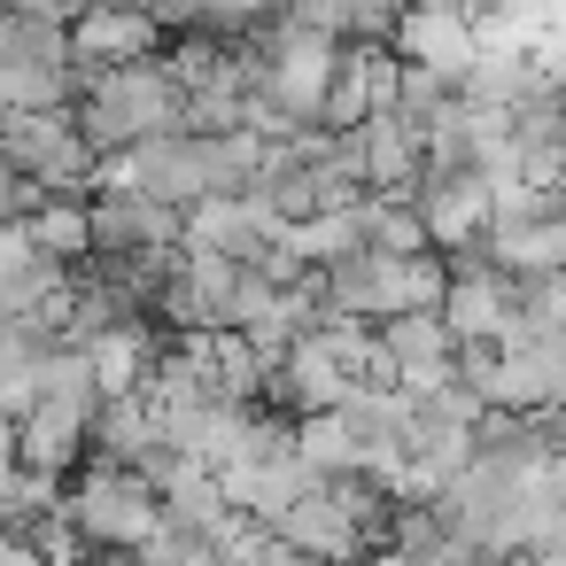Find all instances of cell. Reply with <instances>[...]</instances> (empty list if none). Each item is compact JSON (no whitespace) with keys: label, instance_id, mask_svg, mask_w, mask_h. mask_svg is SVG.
Here are the masks:
<instances>
[{"label":"cell","instance_id":"obj_1","mask_svg":"<svg viewBox=\"0 0 566 566\" xmlns=\"http://www.w3.org/2000/svg\"><path fill=\"white\" fill-rule=\"evenodd\" d=\"M71 125L86 133V148L102 164H125L133 148L164 140L187 125V86L171 78V63H125V71H78V102Z\"/></svg>","mask_w":566,"mask_h":566},{"label":"cell","instance_id":"obj_2","mask_svg":"<svg viewBox=\"0 0 566 566\" xmlns=\"http://www.w3.org/2000/svg\"><path fill=\"white\" fill-rule=\"evenodd\" d=\"M63 527H71L78 566H86V558L125 566V558H140V551L164 535V489H156V473H140V465L86 458V465L63 481Z\"/></svg>","mask_w":566,"mask_h":566},{"label":"cell","instance_id":"obj_3","mask_svg":"<svg viewBox=\"0 0 566 566\" xmlns=\"http://www.w3.org/2000/svg\"><path fill=\"white\" fill-rule=\"evenodd\" d=\"M318 295H326L334 318L388 326V318H411V311H442L450 264L442 256H380V249H357L334 272H318Z\"/></svg>","mask_w":566,"mask_h":566},{"label":"cell","instance_id":"obj_4","mask_svg":"<svg viewBox=\"0 0 566 566\" xmlns=\"http://www.w3.org/2000/svg\"><path fill=\"white\" fill-rule=\"evenodd\" d=\"M0 164H17L32 187L78 195V202H94L102 179H109V164H102V156L86 148V133L71 125V109H55V117H40V109H0Z\"/></svg>","mask_w":566,"mask_h":566},{"label":"cell","instance_id":"obj_5","mask_svg":"<svg viewBox=\"0 0 566 566\" xmlns=\"http://www.w3.org/2000/svg\"><path fill=\"white\" fill-rule=\"evenodd\" d=\"M71 102H78L71 32L0 9V109H40V117H55V109H71Z\"/></svg>","mask_w":566,"mask_h":566},{"label":"cell","instance_id":"obj_6","mask_svg":"<svg viewBox=\"0 0 566 566\" xmlns=\"http://www.w3.org/2000/svg\"><path fill=\"white\" fill-rule=\"evenodd\" d=\"M187 249V210L125 187V179H102L94 195V256H179Z\"/></svg>","mask_w":566,"mask_h":566},{"label":"cell","instance_id":"obj_7","mask_svg":"<svg viewBox=\"0 0 566 566\" xmlns=\"http://www.w3.org/2000/svg\"><path fill=\"white\" fill-rule=\"evenodd\" d=\"M411 210H419L434 256H458V249H473L496 226V187H489V171H427Z\"/></svg>","mask_w":566,"mask_h":566},{"label":"cell","instance_id":"obj_8","mask_svg":"<svg viewBox=\"0 0 566 566\" xmlns=\"http://www.w3.org/2000/svg\"><path fill=\"white\" fill-rule=\"evenodd\" d=\"M380 380L403 396H434L458 380V342H450L442 311H411V318L380 326Z\"/></svg>","mask_w":566,"mask_h":566},{"label":"cell","instance_id":"obj_9","mask_svg":"<svg viewBox=\"0 0 566 566\" xmlns=\"http://www.w3.org/2000/svg\"><path fill=\"white\" fill-rule=\"evenodd\" d=\"M187 249H218V256L264 272V264L287 249V226H280L256 195H226V202H202V210L187 218Z\"/></svg>","mask_w":566,"mask_h":566},{"label":"cell","instance_id":"obj_10","mask_svg":"<svg viewBox=\"0 0 566 566\" xmlns=\"http://www.w3.org/2000/svg\"><path fill=\"white\" fill-rule=\"evenodd\" d=\"M164 48H171V32H164V24H148V17H133V9H117V0H102V9H86V17L71 24V55H78V71L156 63Z\"/></svg>","mask_w":566,"mask_h":566},{"label":"cell","instance_id":"obj_11","mask_svg":"<svg viewBox=\"0 0 566 566\" xmlns=\"http://www.w3.org/2000/svg\"><path fill=\"white\" fill-rule=\"evenodd\" d=\"M357 156H365V187L373 195H419V179H427V133L403 117V109H373L365 125H357Z\"/></svg>","mask_w":566,"mask_h":566},{"label":"cell","instance_id":"obj_12","mask_svg":"<svg viewBox=\"0 0 566 566\" xmlns=\"http://www.w3.org/2000/svg\"><path fill=\"white\" fill-rule=\"evenodd\" d=\"M396 55L458 86L473 71V55H481V24L473 17H450V9H411V24L396 32Z\"/></svg>","mask_w":566,"mask_h":566},{"label":"cell","instance_id":"obj_13","mask_svg":"<svg viewBox=\"0 0 566 566\" xmlns=\"http://www.w3.org/2000/svg\"><path fill=\"white\" fill-rule=\"evenodd\" d=\"M489 264L496 272H566V218L551 202L535 218H496L489 226Z\"/></svg>","mask_w":566,"mask_h":566},{"label":"cell","instance_id":"obj_14","mask_svg":"<svg viewBox=\"0 0 566 566\" xmlns=\"http://www.w3.org/2000/svg\"><path fill=\"white\" fill-rule=\"evenodd\" d=\"M504 272H450V295H442V326L458 349L473 342H504Z\"/></svg>","mask_w":566,"mask_h":566},{"label":"cell","instance_id":"obj_15","mask_svg":"<svg viewBox=\"0 0 566 566\" xmlns=\"http://www.w3.org/2000/svg\"><path fill=\"white\" fill-rule=\"evenodd\" d=\"M24 241L40 249V256H55V264H86L94 256V202H78V195H48L40 202V218L24 226Z\"/></svg>","mask_w":566,"mask_h":566},{"label":"cell","instance_id":"obj_16","mask_svg":"<svg viewBox=\"0 0 566 566\" xmlns=\"http://www.w3.org/2000/svg\"><path fill=\"white\" fill-rule=\"evenodd\" d=\"M419 0H318V17L342 48H396V32L411 24Z\"/></svg>","mask_w":566,"mask_h":566},{"label":"cell","instance_id":"obj_17","mask_svg":"<svg viewBox=\"0 0 566 566\" xmlns=\"http://www.w3.org/2000/svg\"><path fill=\"white\" fill-rule=\"evenodd\" d=\"M357 233L380 256H434V241H427V226H419V210L403 195H365L357 202Z\"/></svg>","mask_w":566,"mask_h":566},{"label":"cell","instance_id":"obj_18","mask_svg":"<svg viewBox=\"0 0 566 566\" xmlns=\"http://www.w3.org/2000/svg\"><path fill=\"white\" fill-rule=\"evenodd\" d=\"M125 566H226V551H218V535H179V527H164L140 558H125Z\"/></svg>","mask_w":566,"mask_h":566},{"label":"cell","instance_id":"obj_19","mask_svg":"<svg viewBox=\"0 0 566 566\" xmlns=\"http://www.w3.org/2000/svg\"><path fill=\"white\" fill-rule=\"evenodd\" d=\"M0 9H17V17H40V24H55V32H71L86 9H102V0H0Z\"/></svg>","mask_w":566,"mask_h":566},{"label":"cell","instance_id":"obj_20","mask_svg":"<svg viewBox=\"0 0 566 566\" xmlns=\"http://www.w3.org/2000/svg\"><path fill=\"white\" fill-rule=\"evenodd\" d=\"M0 566H55L48 543H24V535H0Z\"/></svg>","mask_w":566,"mask_h":566},{"label":"cell","instance_id":"obj_21","mask_svg":"<svg viewBox=\"0 0 566 566\" xmlns=\"http://www.w3.org/2000/svg\"><path fill=\"white\" fill-rule=\"evenodd\" d=\"M264 9H272V17H280V9H295V0H264Z\"/></svg>","mask_w":566,"mask_h":566}]
</instances>
